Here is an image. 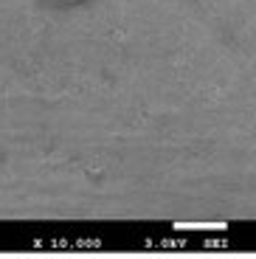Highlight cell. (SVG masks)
<instances>
[{
    "instance_id": "cell-1",
    "label": "cell",
    "mask_w": 256,
    "mask_h": 259,
    "mask_svg": "<svg viewBox=\"0 0 256 259\" xmlns=\"http://www.w3.org/2000/svg\"><path fill=\"white\" fill-rule=\"evenodd\" d=\"M178 231H225L228 223H175Z\"/></svg>"
},
{
    "instance_id": "cell-2",
    "label": "cell",
    "mask_w": 256,
    "mask_h": 259,
    "mask_svg": "<svg viewBox=\"0 0 256 259\" xmlns=\"http://www.w3.org/2000/svg\"><path fill=\"white\" fill-rule=\"evenodd\" d=\"M73 3H76V0H73Z\"/></svg>"
}]
</instances>
